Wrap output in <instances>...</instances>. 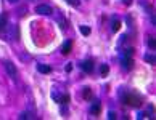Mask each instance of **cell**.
Here are the masks:
<instances>
[{
  "label": "cell",
  "instance_id": "17",
  "mask_svg": "<svg viewBox=\"0 0 156 120\" xmlns=\"http://www.w3.org/2000/svg\"><path fill=\"white\" fill-rule=\"evenodd\" d=\"M108 72H110V67H108V64H103V66H102V75H106Z\"/></svg>",
  "mask_w": 156,
  "mask_h": 120
},
{
  "label": "cell",
  "instance_id": "10",
  "mask_svg": "<svg viewBox=\"0 0 156 120\" xmlns=\"http://www.w3.org/2000/svg\"><path fill=\"white\" fill-rule=\"evenodd\" d=\"M119 29H121V23H119L118 19H114L113 24H111V31H113V32H118Z\"/></svg>",
  "mask_w": 156,
  "mask_h": 120
},
{
  "label": "cell",
  "instance_id": "14",
  "mask_svg": "<svg viewBox=\"0 0 156 120\" xmlns=\"http://www.w3.org/2000/svg\"><path fill=\"white\" fill-rule=\"evenodd\" d=\"M90 96H92L90 88H84V98H85V99H90Z\"/></svg>",
  "mask_w": 156,
  "mask_h": 120
},
{
  "label": "cell",
  "instance_id": "19",
  "mask_svg": "<svg viewBox=\"0 0 156 120\" xmlns=\"http://www.w3.org/2000/svg\"><path fill=\"white\" fill-rule=\"evenodd\" d=\"M108 119H110V120H114V119H116V114H114L113 111H111V112H108Z\"/></svg>",
  "mask_w": 156,
  "mask_h": 120
},
{
  "label": "cell",
  "instance_id": "13",
  "mask_svg": "<svg viewBox=\"0 0 156 120\" xmlns=\"http://www.w3.org/2000/svg\"><path fill=\"white\" fill-rule=\"evenodd\" d=\"M81 32H82V35H90V27L81 26Z\"/></svg>",
  "mask_w": 156,
  "mask_h": 120
},
{
  "label": "cell",
  "instance_id": "4",
  "mask_svg": "<svg viewBox=\"0 0 156 120\" xmlns=\"http://www.w3.org/2000/svg\"><path fill=\"white\" fill-rule=\"evenodd\" d=\"M81 67H82L84 72L90 74V72H93V67H95V66H93V61H92V59H85V61H82Z\"/></svg>",
  "mask_w": 156,
  "mask_h": 120
},
{
  "label": "cell",
  "instance_id": "22",
  "mask_svg": "<svg viewBox=\"0 0 156 120\" xmlns=\"http://www.w3.org/2000/svg\"><path fill=\"white\" fill-rule=\"evenodd\" d=\"M124 5H132V0H124Z\"/></svg>",
  "mask_w": 156,
  "mask_h": 120
},
{
  "label": "cell",
  "instance_id": "20",
  "mask_svg": "<svg viewBox=\"0 0 156 120\" xmlns=\"http://www.w3.org/2000/svg\"><path fill=\"white\" fill-rule=\"evenodd\" d=\"M132 53H134V48H127L126 50V56H132Z\"/></svg>",
  "mask_w": 156,
  "mask_h": 120
},
{
  "label": "cell",
  "instance_id": "8",
  "mask_svg": "<svg viewBox=\"0 0 156 120\" xmlns=\"http://www.w3.org/2000/svg\"><path fill=\"white\" fill-rule=\"evenodd\" d=\"M90 112H92L93 115H98V114H100V103H95L93 106L90 107Z\"/></svg>",
  "mask_w": 156,
  "mask_h": 120
},
{
  "label": "cell",
  "instance_id": "16",
  "mask_svg": "<svg viewBox=\"0 0 156 120\" xmlns=\"http://www.w3.org/2000/svg\"><path fill=\"white\" fill-rule=\"evenodd\" d=\"M69 101V95H61V99H60V104H66Z\"/></svg>",
  "mask_w": 156,
  "mask_h": 120
},
{
  "label": "cell",
  "instance_id": "1",
  "mask_svg": "<svg viewBox=\"0 0 156 120\" xmlns=\"http://www.w3.org/2000/svg\"><path fill=\"white\" fill-rule=\"evenodd\" d=\"M124 101H126V104H130V106L137 107V106L142 104V98L137 96V95H127V98L124 99Z\"/></svg>",
  "mask_w": 156,
  "mask_h": 120
},
{
  "label": "cell",
  "instance_id": "23",
  "mask_svg": "<svg viewBox=\"0 0 156 120\" xmlns=\"http://www.w3.org/2000/svg\"><path fill=\"white\" fill-rule=\"evenodd\" d=\"M8 2H10V3H16L18 0H8Z\"/></svg>",
  "mask_w": 156,
  "mask_h": 120
},
{
  "label": "cell",
  "instance_id": "9",
  "mask_svg": "<svg viewBox=\"0 0 156 120\" xmlns=\"http://www.w3.org/2000/svg\"><path fill=\"white\" fill-rule=\"evenodd\" d=\"M19 119H21V120H24V119H35V115H34V112H23V114L19 115Z\"/></svg>",
  "mask_w": 156,
  "mask_h": 120
},
{
  "label": "cell",
  "instance_id": "7",
  "mask_svg": "<svg viewBox=\"0 0 156 120\" xmlns=\"http://www.w3.org/2000/svg\"><path fill=\"white\" fill-rule=\"evenodd\" d=\"M71 47H73V43H71V40H68L65 45H63V55H69L71 53Z\"/></svg>",
  "mask_w": 156,
  "mask_h": 120
},
{
  "label": "cell",
  "instance_id": "5",
  "mask_svg": "<svg viewBox=\"0 0 156 120\" xmlns=\"http://www.w3.org/2000/svg\"><path fill=\"white\" fill-rule=\"evenodd\" d=\"M122 66H124V69H126V71H130L132 67H134V59L129 58V56H124V58H122Z\"/></svg>",
  "mask_w": 156,
  "mask_h": 120
},
{
  "label": "cell",
  "instance_id": "11",
  "mask_svg": "<svg viewBox=\"0 0 156 120\" xmlns=\"http://www.w3.org/2000/svg\"><path fill=\"white\" fill-rule=\"evenodd\" d=\"M148 47H150V50H153V51L156 50V42L151 37H148Z\"/></svg>",
  "mask_w": 156,
  "mask_h": 120
},
{
  "label": "cell",
  "instance_id": "15",
  "mask_svg": "<svg viewBox=\"0 0 156 120\" xmlns=\"http://www.w3.org/2000/svg\"><path fill=\"white\" fill-rule=\"evenodd\" d=\"M52 98L55 99V103H60V99H61V95L57 93V91H53V93H52Z\"/></svg>",
  "mask_w": 156,
  "mask_h": 120
},
{
  "label": "cell",
  "instance_id": "21",
  "mask_svg": "<svg viewBox=\"0 0 156 120\" xmlns=\"http://www.w3.org/2000/svg\"><path fill=\"white\" fill-rule=\"evenodd\" d=\"M3 24H5V18H2V21H0V31H2L3 27H5V26H3Z\"/></svg>",
  "mask_w": 156,
  "mask_h": 120
},
{
  "label": "cell",
  "instance_id": "12",
  "mask_svg": "<svg viewBox=\"0 0 156 120\" xmlns=\"http://www.w3.org/2000/svg\"><path fill=\"white\" fill-rule=\"evenodd\" d=\"M145 61H146V63H151V64H155L156 58H155L153 55H145Z\"/></svg>",
  "mask_w": 156,
  "mask_h": 120
},
{
  "label": "cell",
  "instance_id": "18",
  "mask_svg": "<svg viewBox=\"0 0 156 120\" xmlns=\"http://www.w3.org/2000/svg\"><path fill=\"white\" fill-rule=\"evenodd\" d=\"M66 2L69 3V5H73V7H79V3H81L79 0H66Z\"/></svg>",
  "mask_w": 156,
  "mask_h": 120
},
{
  "label": "cell",
  "instance_id": "3",
  "mask_svg": "<svg viewBox=\"0 0 156 120\" xmlns=\"http://www.w3.org/2000/svg\"><path fill=\"white\" fill-rule=\"evenodd\" d=\"M3 66H5V69H7V72H8L10 77H15V75H16V72H18L16 66H15L11 61H5V63H3Z\"/></svg>",
  "mask_w": 156,
  "mask_h": 120
},
{
  "label": "cell",
  "instance_id": "2",
  "mask_svg": "<svg viewBox=\"0 0 156 120\" xmlns=\"http://www.w3.org/2000/svg\"><path fill=\"white\" fill-rule=\"evenodd\" d=\"M35 13L43 15V16H49V15L53 13V10H52L49 5H37V7H35Z\"/></svg>",
  "mask_w": 156,
  "mask_h": 120
},
{
  "label": "cell",
  "instance_id": "6",
  "mask_svg": "<svg viewBox=\"0 0 156 120\" xmlns=\"http://www.w3.org/2000/svg\"><path fill=\"white\" fill-rule=\"evenodd\" d=\"M37 71L42 72V74H50V72H52V67L47 66V64H37Z\"/></svg>",
  "mask_w": 156,
  "mask_h": 120
}]
</instances>
